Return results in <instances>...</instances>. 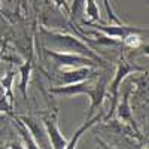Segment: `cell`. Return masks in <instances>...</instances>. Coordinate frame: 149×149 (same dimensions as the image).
<instances>
[{
    "label": "cell",
    "mask_w": 149,
    "mask_h": 149,
    "mask_svg": "<svg viewBox=\"0 0 149 149\" xmlns=\"http://www.w3.org/2000/svg\"><path fill=\"white\" fill-rule=\"evenodd\" d=\"M115 112H116V115H118V119L122 121V122H125V124H128L130 128L134 131V134L137 136L139 139H142L140 131H139V127H137V124H136V119H134V116H133L131 106H130V90L124 91L121 102L116 103Z\"/></svg>",
    "instance_id": "8"
},
{
    "label": "cell",
    "mask_w": 149,
    "mask_h": 149,
    "mask_svg": "<svg viewBox=\"0 0 149 149\" xmlns=\"http://www.w3.org/2000/svg\"><path fill=\"white\" fill-rule=\"evenodd\" d=\"M82 26L93 27L98 31H102L104 36L112 37L116 40L125 39L130 34H148V29H139V27H131V26H122V24H116V26H104V24H94L90 21H82Z\"/></svg>",
    "instance_id": "5"
},
{
    "label": "cell",
    "mask_w": 149,
    "mask_h": 149,
    "mask_svg": "<svg viewBox=\"0 0 149 149\" xmlns=\"http://www.w3.org/2000/svg\"><path fill=\"white\" fill-rule=\"evenodd\" d=\"M121 43L125 45V46H128V48H131V49H134V48H137V46L142 43V40H140L139 34H130V36L125 37V39H122Z\"/></svg>",
    "instance_id": "16"
},
{
    "label": "cell",
    "mask_w": 149,
    "mask_h": 149,
    "mask_svg": "<svg viewBox=\"0 0 149 149\" xmlns=\"http://www.w3.org/2000/svg\"><path fill=\"white\" fill-rule=\"evenodd\" d=\"M18 119L30 131L33 140L36 142L37 146H39V149H52L51 142H49V137H48V133L43 127L42 121H39L34 116H19Z\"/></svg>",
    "instance_id": "7"
},
{
    "label": "cell",
    "mask_w": 149,
    "mask_h": 149,
    "mask_svg": "<svg viewBox=\"0 0 149 149\" xmlns=\"http://www.w3.org/2000/svg\"><path fill=\"white\" fill-rule=\"evenodd\" d=\"M95 76L94 69L91 67H79V69H69L58 73V81L60 85H69V84H76L86 79H93Z\"/></svg>",
    "instance_id": "9"
},
{
    "label": "cell",
    "mask_w": 149,
    "mask_h": 149,
    "mask_svg": "<svg viewBox=\"0 0 149 149\" xmlns=\"http://www.w3.org/2000/svg\"><path fill=\"white\" fill-rule=\"evenodd\" d=\"M45 54L48 57H51L54 60V63L57 67H67V69H79V67H91V69H97L98 64L94 60L84 57L79 54H70V52H61V51H55L51 48H45Z\"/></svg>",
    "instance_id": "4"
},
{
    "label": "cell",
    "mask_w": 149,
    "mask_h": 149,
    "mask_svg": "<svg viewBox=\"0 0 149 149\" xmlns=\"http://www.w3.org/2000/svg\"><path fill=\"white\" fill-rule=\"evenodd\" d=\"M93 79H86V81H82V82L69 84V85L51 86L49 93L51 94H61V95H79V94L90 95L91 104H90V109H88V113H86V119H90L97 113V110L102 112L103 102L107 97V81L104 78H102L94 85H91Z\"/></svg>",
    "instance_id": "1"
},
{
    "label": "cell",
    "mask_w": 149,
    "mask_h": 149,
    "mask_svg": "<svg viewBox=\"0 0 149 149\" xmlns=\"http://www.w3.org/2000/svg\"><path fill=\"white\" fill-rule=\"evenodd\" d=\"M95 142L98 143V146H100L102 149H115V148H112L110 145H107L106 142H103V140H102L100 137H95Z\"/></svg>",
    "instance_id": "19"
},
{
    "label": "cell",
    "mask_w": 149,
    "mask_h": 149,
    "mask_svg": "<svg viewBox=\"0 0 149 149\" xmlns=\"http://www.w3.org/2000/svg\"><path fill=\"white\" fill-rule=\"evenodd\" d=\"M69 15L72 22H78L82 15H85V0H73L69 5Z\"/></svg>",
    "instance_id": "13"
},
{
    "label": "cell",
    "mask_w": 149,
    "mask_h": 149,
    "mask_svg": "<svg viewBox=\"0 0 149 149\" xmlns=\"http://www.w3.org/2000/svg\"><path fill=\"white\" fill-rule=\"evenodd\" d=\"M14 125H15V128L18 130V133H19V136H21V142H22L24 148H26V149H39V146H37L36 142L33 140L30 131H29V130L26 128V125H24V124H22L18 118H15V116H14Z\"/></svg>",
    "instance_id": "12"
},
{
    "label": "cell",
    "mask_w": 149,
    "mask_h": 149,
    "mask_svg": "<svg viewBox=\"0 0 149 149\" xmlns=\"http://www.w3.org/2000/svg\"><path fill=\"white\" fill-rule=\"evenodd\" d=\"M52 2H54L55 6H58V8H64L66 12L69 14V3H67V0H52Z\"/></svg>",
    "instance_id": "18"
},
{
    "label": "cell",
    "mask_w": 149,
    "mask_h": 149,
    "mask_svg": "<svg viewBox=\"0 0 149 149\" xmlns=\"http://www.w3.org/2000/svg\"><path fill=\"white\" fill-rule=\"evenodd\" d=\"M103 119V115H102V112H98V113H95L93 118H90V119H86L82 125L74 131V134H73V137L67 142V145H66V148L64 149H76V146H78V143H79V139L82 137V136L88 131L91 127H94L95 124H98Z\"/></svg>",
    "instance_id": "10"
},
{
    "label": "cell",
    "mask_w": 149,
    "mask_h": 149,
    "mask_svg": "<svg viewBox=\"0 0 149 149\" xmlns=\"http://www.w3.org/2000/svg\"><path fill=\"white\" fill-rule=\"evenodd\" d=\"M103 5H104L106 14H107V21H109V22L112 21V22H115V24H121V19L116 17L115 10H113V8H112V5H110L109 0H103Z\"/></svg>",
    "instance_id": "15"
},
{
    "label": "cell",
    "mask_w": 149,
    "mask_h": 149,
    "mask_svg": "<svg viewBox=\"0 0 149 149\" xmlns=\"http://www.w3.org/2000/svg\"><path fill=\"white\" fill-rule=\"evenodd\" d=\"M136 72H146L145 67H140L137 64H134L131 63V61H128L125 57H124L121 54L119 60H118V63H116V72H115V76L113 79H112L110 85L107 86V95L112 98V103H110V109H109V113L106 116H103L102 121H109L112 116H113L115 113V107H116V103H118V98H119V86L122 84V81L125 79L128 74L131 73H136Z\"/></svg>",
    "instance_id": "3"
},
{
    "label": "cell",
    "mask_w": 149,
    "mask_h": 149,
    "mask_svg": "<svg viewBox=\"0 0 149 149\" xmlns=\"http://www.w3.org/2000/svg\"><path fill=\"white\" fill-rule=\"evenodd\" d=\"M31 66H33V57H31V54H30L29 60L19 67V78H21V81H19V90H21L24 98H27V84H29V81H30Z\"/></svg>",
    "instance_id": "11"
},
{
    "label": "cell",
    "mask_w": 149,
    "mask_h": 149,
    "mask_svg": "<svg viewBox=\"0 0 149 149\" xmlns=\"http://www.w3.org/2000/svg\"><path fill=\"white\" fill-rule=\"evenodd\" d=\"M0 149H26L22 145V142H12L10 145H6V148H0Z\"/></svg>",
    "instance_id": "17"
},
{
    "label": "cell",
    "mask_w": 149,
    "mask_h": 149,
    "mask_svg": "<svg viewBox=\"0 0 149 149\" xmlns=\"http://www.w3.org/2000/svg\"><path fill=\"white\" fill-rule=\"evenodd\" d=\"M57 116H58V110L54 109V112H43L42 113V124L48 133V137L49 142H51L52 149H64L67 145V139L63 136L60 127H58V122H57Z\"/></svg>",
    "instance_id": "6"
},
{
    "label": "cell",
    "mask_w": 149,
    "mask_h": 149,
    "mask_svg": "<svg viewBox=\"0 0 149 149\" xmlns=\"http://www.w3.org/2000/svg\"><path fill=\"white\" fill-rule=\"evenodd\" d=\"M42 36H43L45 43L57 48L58 51L70 52V54H79V55H84V57H88V58L94 60L98 66L107 67L106 61L98 55L91 46H88L82 40H79L76 36H72L69 33H61V31H48L45 29H42Z\"/></svg>",
    "instance_id": "2"
},
{
    "label": "cell",
    "mask_w": 149,
    "mask_h": 149,
    "mask_svg": "<svg viewBox=\"0 0 149 149\" xmlns=\"http://www.w3.org/2000/svg\"><path fill=\"white\" fill-rule=\"evenodd\" d=\"M2 119H3V118H2V116H0V121H2Z\"/></svg>",
    "instance_id": "22"
},
{
    "label": "cell",
    "mask_w": 149,
    "mask_h": 149,
    "mask_svg": "<svg viewBox=\"0 0 149 149\" xmlns=\"http://www.w3.org/2000/svg\"><path fill=\"white\" fill-rule=\"evenodd\" d=\"M0 12H2V5H0Z\"/></svg>",
    "instance_id": "20"
},
{
    "label": "cell",
    "mask_w": 149,
    "mask_h": 149,
    "mask_svg": "<svg viewBox=\"0 0 149 149\" xmlns=\"http://www.w3.org/2000/svg\"><path fill=\"white\" fill-rule=\"evenodd\" d=\"M0 55H2V52H0Z\"/></svg>",
    "instance_id": "23"
},
{
    "label": "cell",
    "mask_w": 149,
    "mask_h": 149,
    "mask_svg": "<svg viewBox=\"0 0 149 149\" xmlns=\"http://www.w3.org/2000/svg\"><path fill=\"white\" fill-rule=\"evenodd\" d=\"M143 149H148V146H145V148H143Z\"/></svg>",
    "instance_id": "21"
},
{
    "label": "cell",
    "mask_w": 149,
    "mask_h": 149,
    "mask_svg": "<svg viewBox=\"0 0 149 149\" xmlns=\"http://www.w3.org/2000/svg\"><path fill=\"white\" fill-rule=\"evenodd\" d=\"M85 15L90 18V22H95L100 19V10L94 0H85Z\"/></svg>",
    "instance_id": "14"
}]
</instances>
